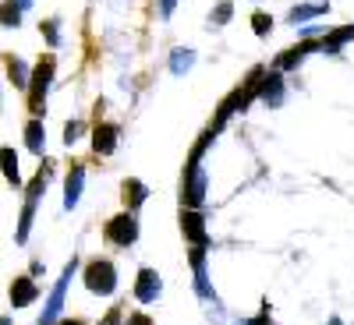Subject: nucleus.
<instances>
[{"mask_svg": "<svg viewBox=\"0 0 354 325\" xmlns=\"http://www.w3.org/2000/svg\"><path fill=\"white\" fill-rule=\"evenodd\" d=\"M53 71H57L53 53L39 57V61H36V68L28 71V110H32V117H39V113H43L46 92H50V85H53Z\"/></svg>", "mask_w": 354, "mask_h": 325, "instance_id": "nucleus-1", "label": "nucleus"}, {"mask_svg": "<svg viewBox=\"0 0 354 325\" xmlns=\"http://www.w3.org/2000/svg\"><path fill=\"white\" fill-rule=\"evenodd\" d=\"M75 269H78V258H71V262L64 265V276L57 279V286L50 290V301H46V308H43V315H39V325H53L57 318H61V311H64V301H68V286H71V276H75Z\"/></svg>", "mask_w": 354, "mask_h": 325, "instance_id": "nucleus-2", "label": "nucleus"}, {"mask_svg": "<svg viewBox=\"0 0 354 325\" xmlns=\"http://www.w3.org/2000/svg\"><path fill=\"white\" fill-rule=\"evenodd\" d=\"M85 286L100 293V297H110V293L117 290V269H113V262L106 258H93L85 265Z\"/></svg>", "mask_w": 354, "mask_h": 325, "instance_id": "nucleus-3", "label": "nucleus"}, {"mask_svg": "<svg viewBox=\"0 0 354 325\" xmlns=\"http://www.w3.org/2000/svg\"><path fill=\"white\" fill-rule=\"evenodd\" d=\"M205 188H209V177H205L202 163H188L185 181H181V201H185V209H198V205L205 201Z\"/></svg>", "mask_w": 354, "mask_h": 325, "instance_id": "nucleus-4", "label": "nucleus"}, {"mask_svg": "<svg viewBox=\"0 0 354 325\" xmlns=\"http://www.w3.org/2000/svg\"><path fill=\"white\" fill-rule=\"evenodd\" d=\"M106 241L110 244H117V248H131L135 241H138V219H135V213H124V216H113L110 223H106Z\"/></svg>", "mask_w": 354, "mask_h": 325, "instance_id": "nucleus-5", "label": "nucleus"}, {"mask_svg": "<svg viewBox=\"0 0 354 325\" xmlns=\"http://www.w3.org/2000/svg\"><path fill=\"white\" fill-rule=\"evenodd\" d=\"M283 96H287V88H283V75L280 71H266L262 81H259V103L266 106H283Z\"/></svg>", "mask_w": 354, "mask_h": 325, "instance_id": "nucleus-6", "label": "nucleus"}, {"mask_svg": "<svg viewBox=\"0 0 354 325\" xmlns=\"http://www.w3.org/2000/svg\"><path fill=\"white\" fill-rule=\"evenodd\" d=\"M181 230H185V237L195 248H209V237H205V219L198 216V209H185L181 213Z\"/></svg>", "mask_w": 354, "mask_h": 325, "instance_id": "nucleus-7", "label": "nucleus"}, {"mask_svg": "<svg viewBox=\"0 0 354 325\" xmlns=\"http://www.w3.org/2000/svg\"><path fill=\"white\" fill-rule=\"evenodd\" d=\"M312 50H319V43H312V39H305V43H298V46H290L287 53H280V57H277L273 71H280V75H283V71H294V68H298Z\"/></svg>", "mask_w": 354, "mask_h": 325, "instance_id": "nucleus-8", "label": "nucleus"}, {"mask_svg": "<svg viewBox=\"0 0 354 325\" xmlns=\"http://www.w3.org/2000/svg\"><path fill=\"white\" fill-rule=\"evenodd\" d=\"M160 290H163V283H160V276H156L153 269H142V273H138V279H135V297H138L142 304H153V301L160 297Z\"/></svg>", "mask_w": 354, "mask_h": 325, "instance_id": "nucleus-9", "label": "nucleus"}, {"mask_svg": "<svg viewBox=\"0 0 354 325\" xmlns=\"http://www.w3.org/2000/svg\"><path fill=\"white\" fill-rule=\"evenodd\" d=\"M36 297H39L36 279H32V276H15V283H11V304H15V308H28Z\"/></svg>", "mask_w": 354, "mask_h": 325, "instance_id": "nucleus-10", "label": "nucleus"}, {"mask_svg": "<svg viewBox=\"0 0 354 325\" xmlns=\"http://www.w3.org/2000/svg\"><path fill=\"white\" fill-rule=\"evenodd\" d=\"M82 188H85V166H82V163H75V166H71V173H68V181H64V209H68V213L78 205Z\"/></svg>", "mask_w": 354, "mask_h": 325, "instance_id": "nucleus-11", "label": "nucleus"}, {"mask_svg": "<svg viewBox=\"0 0 354 325\" xmlns=\"http://www.w3.org/2000/svg\"><path fill=\"white\" fill-rule=\"evenodd\" d=\"M121 195H124V205H128V213H138L145 201H149V188H145L138 177H128L124 181V188H121Z\"/></svg>", "mask_w": 354, "mask_h": 325, "instance_id": "nucleus-12", "label": "nucleus"}, {"mask_svg": "<svg viewBox=\"0 0 354 325\" xmlns=\"http://www.w3.org/2000/svg\"><path fill=\"white\" fill-rule=\"evenodd\" d=\"M117 138H121V131H117V124H96L93 131V149L100 156H110L117 149Z\"/></svg>", "mask_w": 354, "mask_h": 325, "instance_id": "nucleus-13", "label": "nucleus"}, {"mask_svg": "<svg viewBox=\"0 0 354 325\" xmlns=\"http://www.w3.org/2000/svg\"><path fill=\"white\" fill-rule=\"evenodd\" d=\"M25 149L32 152V156H43L46 152V128L39 117H32V121L25 124Z\"/></svg>", "mask_w": 354, "mask_h": 325, "instance_id": "nucleus-14", "label": "nucleus"}, {"mask_svg": "<svg viewBox=\"0 0 354 325\" xmlns=\"http://www.w3.org/2000/svg\"><path fill=\"white\" fill-rule=\"evenodd\" d=\"M0 173H4V181L21 188V170H18V152L11 149V145H4L0 149Z\"/></svg>", "mask_w": 354, "mask_h": 325, "instance_id": "nucleus-15", "label": "nucleus"}, {"mask_svg": "<svg viewBox=\"0 0 354 325\" xmlns=\"http://www.w3.org/2000/svg\"><path fill=\"white\" fill-rule=\"evenodd\" d=\"M351 39H354V25H344V28H333V32H326V39L319 43V50H322V53H340Z\"/></svg>", "mask_w": 354, "mask_h": 325, "instance_id": "nucleus-16", "label": "nucleus"}, {"mask_svg": "<svg viewBox=\"0 0 354 325\" xmlns=\"http://www.w3.org/2000/svg\"><path fill=\"white\" fill-rule=\"evenodd\" d=\"M50 173H53V166H50V163H46V166H39V173L32 177V184L25 188V201L39 205V198H43V191H46V184H50Z\"/></svg>", "mask_w": 354, "mask_h": 325, "instance_id": "nucleus-17", "label": "nucleus"}, {"mask_svg": "<svg viewBox=\"0 0 354 325\" xmlns=\"http://www.w3.org/2000/svg\"><path fill=\"white\" fill-rule=\"evenodd\" d=\"M192 64H195V50H188V46H181V50H174L170 53V75H188L192 71Z\"/></svg>", "mask_w": 354, "mask_h": 325, "instance_id": "nucleus-18", "label": "nucleus"}, {"mask_svg": "<svg viewBox=\"0 0 354 325\" xmlns=\"http://www.w3.org/2000/svg\"><path fill=\"white\" fill-rule=\"evenodd\" d=\"M28 71L32 68H28L21 57H8V78L15 81V88H28Z\"/></svg>", "mask_w": 354, "mask_h": 325, "instance_id": "nucleus-19", "label": "nucleus"}, {"mask_svg": "<svg viewBox=\"0 0 354 325\" xmlns=\"http://www.w3.org/2000/svg\"><path fill=\"white\" fill-rule=\"evenodd\" d=\"M330 11V4H305V8H294L290 14H287V21L290 25H301V21H308V18H322Z\"/></svg>", "mask_w": 354, "mask_h": 325, "instance_id": "nucleus-20", "label": "nucleus"}, {"mask_svg": "<svg viewBox=\"0 0 354 325\" xmlns=\"http://www.w3.org/2000/svg\"><path fill=\"white\" fill-rule=\"evenodd\" d=\"M21 25V8L15 0H0V28H18Z\"/></svg>", "mask_w": 354, "mask_h": 325, "instance_id": "nucleus-21", "label": "nucleus"}, {"mask_svg": "<svg viewBox=\"0 0 354 325\" xmlns=\"http://www.w3.org/2000/svg\"><path fill=\"white\" fill-rule=\"evenodd\" d=\"M230 14H234V4H230V0H223V4H216V8L209 11V25H227Z\"/></svg>", "mask_w": 354, "mask_h": 325, "instance_id": "nucleus-22", "label": "nucleus"}, {"mask_svg": "<svg viewBox=\"0 0 354 325\" xmlns=\"http://www.w3.org/2000/svg\"><path fill=\"white\" fill-rule=\"evenodd\" d=\"M39 28H43V36H46V43H50V46H61V25H57V18L43 21Z\"/></svg>", "mask_w": 354, "mask_h": 325, "instance_id": "nucleus-23", "label": "nucleus"}, {"mask_svg": "<svg viewBox=\"0 0 354 325\" xmlns=\"http://www.w3.org/2000/svg\"><path fill=\"white\" fill-rule=\"evenodd\" d=\"M252 28H255V36H270V32H273V18L259 11V14L252 18Z\"/></svg>", "mask_w": 354, "mask_h": 325, "instance_id": "nucleus-24", "label": "nucleus"}, {"mask_svg": "<svg viewBox=\"0 0 354 325\" xmlns=\"http://www.w3.org/2000/svg\"><path fill=\"white\" fill-rule=\"evenodd\" d=\"M82 131H85V124H82V121H68V124H64V145H68V149L82 138Z\"/></svg>", "mask_w": 354, "mask_h": 325, "instance_id": "nucleus-25", "label": "nucleus"}, {"mask_svg": "<svg viewBox=\"0 0 354 325\" xmlns=\"http://www.w3.org/2000/svg\"><path fill=\"white\" fill-rule=\"evenodd\" d=\"M156 4H160V18H170L174 8H177V0H156Z\"/></svg>", "mask_w": 354, "mask_h": 325, "instance_id": "nucleus-26", "label": "nucleus"}, {"mask_svg": "<svg viewBox=\"0 0 354 325\" xmlns=\"http://www.w3.org/2000/svg\"><path fill=\"white\" fill-rule=\"evenodd\" d=\"M128 325H153V318L142 315V311H135V315H128Z\"/></svg>", "mask_w": 354, "mask_h": 325, "instance_id": "nucleus-27", "label": "nucleus"}, {"mask_svg": "<svg viewBox=\"0 0 354 325\" xmlns=\"http://www.w3.org/2000/svg\"><path fill=\"white\" fill-rule=\"evenodd\" d=\"M238 325H273L270 318H266V315H259V318H241Z\"/></svg>", "mask_w": 354, "mask_h": 325, "instance_id": "nucleus-28", "label": "nucleus"}, {"mask_svg": "<svg viewBox=\"0 0 354 325\" xmlns=\"http://www.w3.org/2000/svg\"><path fill=\"white\" fill-rule=\"evenodd\" d=\"M117 322H121V311H117V308H113V311H110V315L103 318V325H117Z\"/></svg>", "mask_w": 354, "mask_h": 325, "instance_id": "nucleus-29", "label": "nucleus"}, {"mask_svg": "<svg viewBox=\"0 0 354 325\" xmlns=\"http://www.w3.org/2000/svg\"><path fill=\"white\" fill-rule=\"evenodd\" d=\"M53 325H85V322H78V318H71V322H53Z\"/></svg>", "mask_w": 354, "mask_h": 325, "instance_id": "nucleus-30", "label": "nucleus"}, {"mask_svg": "<svg viewBox=\"0 0 354 325\" xmlns=\"http://www.w3.org/2000/svg\"><path fill=\"white\" fill-rule=\"evenodd\" d=\"M18 8L25 11V8H32V0H18Z\"/></svg>", "mask_w": 354, "mask_h": 325, "instance_id": "nucleus-31", "label": "nucleus"}, {"mask_svg": "<svg viewBox=\"0 0 354 325\" xmlns=\"http://www.w3.org/2000/svg\"><path fill=\"white\" fill-rule=\"evenodd\" d=\"M330 325H344V322H340V318H330Z\"/></svg>", "mask_w": 354, "mask_h": 325, "instance_id": "nucleus-32", "label": "nucleus"}, {"mask_svg": "<svg viewBox=\"0 0 354 325\" xmlns=\"http://www.w3.org/2000/svg\"><path fill=\"white\" fill-rule=\"evenodd\" d=\"M0 325H11V318H0Z\"/></svg>", "mask_w": 354, "mask_h": 325, "instance_id": "nucleus-33", "label": "nucleus"}]
</instances>
